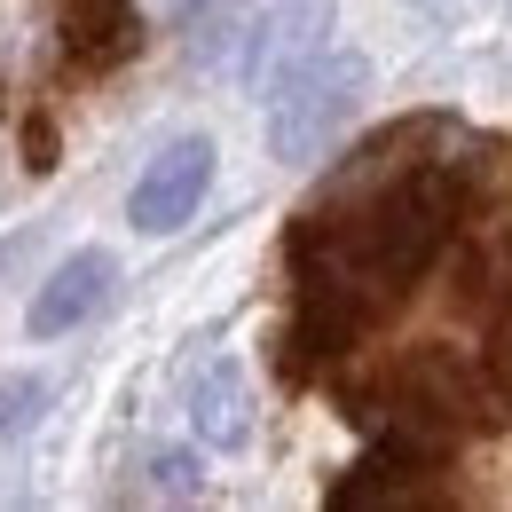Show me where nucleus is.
<instances>
[{"instance_id": "3", "label": "nucleus", "mask_w": 512, "mask_h": 512, "mask_svg": "<svg viewBox=\"0 0 512 512\" xmlns=\"http://www.w3.org/2000/svg\"><path fill=\"white\" fill-rule=\"evenodd\" d=\"M111 300H119V260L103 253V245H79L48 268V284L32 292V308H24V331L32 339H64V331H87L95 316H111Z\"/></svg>"}, {"instance_id": "5", "label": "nucleus", "mask_w": 512, "mask_h": 512, "mask_svg": "<svg viewBox=\"0 0 512 512\" xmlns=\"http://www.w3.org/2000/svg\"><path fill=\"white\" fill-rule=\"evenodd\" d=\"M182 410H190V434L205 449H245L253 442V379H245V363L237 355H213V363H197L190 386H182Z\"/></svg>"}, {"instance_id": "9", "label": "nucleus", "mask_w": 512, "mask_h": 512, "mask_svg": "<svg viewBox=\"0 0 512 512\" xmlns=\"http://www.w3.org/2000/svg\"><path fill=\"white\" fill-rule=\"evenodd\" d=\"M205 0H142V24H190Z\"/></svg>"}, {"instance_id": "7", "label": "nucleus", "mask_w": 512, "mask_h": 512, "mask_svg": "<svg viewBox=\"0 0 512 512\" xmlns=\"http://www.w3.org/2000/svg\"><path fill=\"white\" fill-rule=\"evenodd\" d=\"M48 402H56V386L40 379V371H8V379H0V442L32 434V426L48 418Z\"/></svg>"}, {"instance_id": "8", "label": "nucleus", "mask_w": 512, "mask_h": 512, "mask_svg": "<svg viewBox=\"0 0 512 512\" xmlns=\"http://www.w3.org/2000/svg\"><path fill=\"white\" fill-rule=\"evenodd\" d=\"M142 489H150V497H205L197 457L190 449H150V457H142Z\"/></svg>"}, {"instance_id": "1", "label": "nucleus", "mask_w": 512, "mask_h": 512, "mask_svg": "<svg viewBox=\"0 0 512 512\" xmlns=\"http://www.w3.org/2000/svg\"><path fill=\"white\" fill-rule=\"evenodd\" d=\"M363 95H371V56L331 40L323 56H308L292 79L268 87V158H284V166H323V150L355 127Z\"/></svg>"}, {"instance_id": "4", "label": "nucleus", "mask_w": 512, "mask_h": 512, "mask_svg": "<svg viewBox=\"0 0 512 512\" xmlns=\"http://www.w3.org/2000/svg\"><path fill=\"white\" fill-rule=\"evenodd\" d=\"M331 32H339V0H268V16H260L253 40H245V87L268 95L276 79H292L308 56H323Z\"/></svg>"}, {"instance_id": "6", "label": "nucleus", "mask_w": 512, "mask_h": 512, "mask_svg": "<svg viewBox=\"0 0 512 512\" xmlns=\"http://www.w3.org/2000/svg\"><path fill=\"white\" fill-rule=\"evenodd\" d=\"M142 0H71V16H64V48H71V64H87V71H111V64H127L134 48H142Z\"/></svg>"}, {"instance_id": "2", "label": "nucleus", "mask_w": 512, "mask_h": 512, "mask_svg": "<svg viewBox=\"0 0 512 512\" xmlns=\"http://www.w3.org/2000/svg\"><path fill=\"white\" fill-rule=\"evenodd\" d=\"M213 134H174L150 166H142V182L127 190V221L142 237H174V229H190L205 190H213Z\"/></svg>"}]
</instances>
